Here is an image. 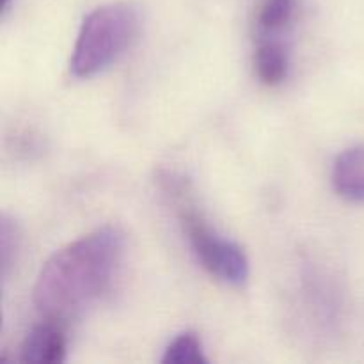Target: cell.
I'll use <instances>...</instances> for the list:
<instances>
[{
  "label": "cell",
  "mask_w": 364,
  "mask_h": 364,
  "mask_svg": "<svg viewBox=\"0 0 364 364\" xmlns=\"http://www.w3.org/2000/svg\"><path fill=\"white\" fill-rule=\"evenodd\" d=\"M333 185L350 203H364V146H354L334 160Z\"/></svg>",
  "instance_id": "cell-5"
},
{
  "label": "cell",
  "mask_w": 364,
  "mask_h": 364,
  "mask_svg": "<svg viewBox=\"0 0 364 364\" xmlns=\"http://www.w3.org/2000/svg\"><path fill=\"white\" fill-rule=\"evenodd\" d=\"M18 247H20V235H18L16 224L13 220L2 217V228H0V262H2V276L6 277L11 265L16 258Z\"/></svg>",
  "instance_id": "cell-9"
},
{
  "label": "cell",
  "mask_w": 364,
  "mask_h": 364,
  "mask_svg": "<svg viewBox=\"0 0 364 364\" xmlns=\"http://www.w3.org/2000/svg\"><path fill=\"white\" fill-rule=\"evenodd\" d=\"M255 68L259 80L267 85H277L287 78L288 53L281 43L265 39L255 53Z\"/></svg>",
  "instance_id": "cell-6"
},
{
  "label": "cell",
  "mask_w": 364,
  "mask_h": 364,
  "mask_svg": "<svg viewBox=\"0 0 364 364\" xmlns=\"http://www.w3.org/2000/svg\"><path fill=\"white\" fill-rule=\"evenodd\" d=\"M185 233L201 265L228 284L240 287L249 277V259L240 245L217 235L196 210H183Z\"/></svg>",
  "instance_id": "cell-3"
},
{
  "label": "cell",
  "mask_w": 364,
  "mask_h": 364,
  "mask_svg": "<svg viewBox=\"0 0 364 364\" xmlns=\"http://www.w3.org/2000/svg\"><path fill=\"white\" fill-rule=\"evenodd\" d=\"M208 359L205 355L201 338L196 333H183L174 338L164 352V364H205Z\"/></svg>",
  "instance_id": "cell-7"
},
{
  "label": "cell",
  "mask_w": 364,
  "mask_h": 364,
  "mask_svg": "<svg viewBox=\"0 0 364 364\" xmlns=\"http://www.w3.org/2000/svg\"><path fill=\"white\" fill-rule=\"evenodd\" d=\"M66 359V336L60 322L46 320L25 338L21 361L31 364H59Z\"/></svg>",
  "instance_id": "cell-4"
},
{
  "label": "cell",
  "mask_w": 364,
  "mask_h": 364,
  "mask_svg": "<svg viewBox=\"0 0 364 364\" xmlns=\"http://www.w3.org/2000/svg\"><path fill=\"white\" fill-rule=\"evenodd\" d=\"M295 11V0H263L258 11V25L263 32L281 31L290 23Z\"/></svg>",
  "instance_id": "cell-8"
},
{
  "label": "cell",
  "mask_w": 364,
  "mask_h": 364,
  "mask_svg": "<svg viewBox=\"0 0 364 364\" xmlns=\"http://www.w3.org/2000/svg\"><path fill=\"white\" fill-rule=\"evenodd\" d=\"M124 256V235L103 226L59 249L43 265L34 304L46 320L75 318L109 291Z\"/></svg>",
  "instance_id": "cell-1"
},
{
  "label": "cell",
  "mask_w": 364,
  "mask_h": 364,
  "mask_svg": "<svg viewBox=\"0 0 364 364\" xmlns=\"http://www.w3.org/2000/svg\"><path fill=\"white\" fill-rule=\"evenodd\" d=\"M11 2H13V0H2V16H6L7 11H9Z\"/></svg>",
  "instance_id": "cell-10"
},
{
  "label": "cell",
  "mask_w": 364,
  "mask_h": 364,
  "mask_svg": "<svg viewBox=\"0 0 364 364\" xmlns=\"http://www.w3.org/2000/svg\"><path fill=\"white\" fill-rule=\"evenodd\" d=\"M142 18L137 6L112 2L96 7L85 16L77 36L71 73L89 78L112 66L137 39Z\"/></svg>",
  "instance_id": "cell-2"
}]
</instances>
